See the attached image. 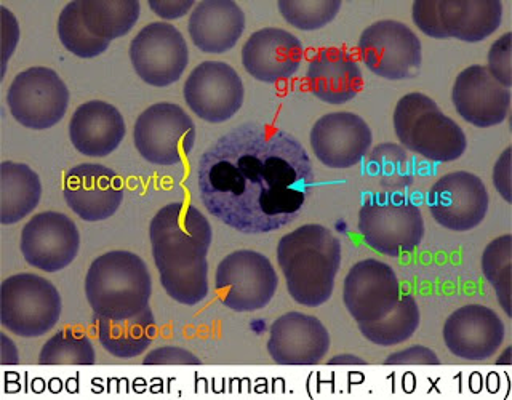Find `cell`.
I'll return each instance as SVG.
<instances>
[{
  "label": "cell",
  "mask_w": 512,
  "mask_h": 400,
  "mask_svg": "<svg viewBox=\"0 0 512 400\" xmlns=\"http://www.w3.org/2000/svg\"><path fill=\"white\" fill-rule=\"evenodd\" d=\"M197 183L210 215L244 234H266L298 218L314 188V168L295 136L248 122L202 154Z\"/></svg>",
  "instance_id": "1"
},
{
  "label": "cell",
  "mask_w": 512,
  "mask_h": 400,
  "mask_svg": "<svg viewBox=\"0 0 512 400\" xmlns=\"http://www.w3.org/2000/svg\"><path fill=\"white\" fill-rule=\"evenodd\" d=\"M277 263L293 300L319 308L335 290L341 266L340 240L325 226L304 224L279 240Z\"/></svg>",
  "instance_id": "2"
},
{
  "label": "cell",
  "mask_w": 512,
  "mask_h": 400,
  "mask_svg": "<svg viewBox=\"0 0 512 400\" xmlns=\"http://www.w3.org/2000/svg\"><path fill=\"white\" fill-rule=\"evenodd\" d=\"M85 295L95 317L130 319L148 308L152 279L141 256L125 250L98 256L85 277Z\"/></svg>",
  "instance_id": "3"
},
{
  "label": "cell",
  "mask_w": 512,
  "mask_h": 400,
  "mask_svg": "<svg viewBox=\"0 0 512 400\" xmlns=\"http://www.w3.org/2000/svg\"><path fill=\"white\" fill-rule=\"evenodd\" d=\"M394 130L405 149L437 164L460 159L468 148L463 128L420 92L400 98L394 109Z\"/></svg>",
  "instance_id": "4"
},
{
  "label": "cell",
  "mask_w": 512,
  "mask_h": 400,
  "mask_svg": "<svg viewBox=\"0 0 512 400\" xmlns=\"http://www.w3.org/2000/svg\"><path fill=\"white\" fill-rule=\"evenodd\" d=\"M212 236L210 221L194 205L173 202L160 208L149 224L152 256L159 274L205 263Z\"/></svg>",
  "instance_id": "5"
},
{
  "label": "cell",
  "mask_w": 512,
  "mask_h": 400,
  "mask_svg": "<svg viewBox=\"0 0 512 400\" xmlns=\"http://www.w3.org/2000/svg\"><path fill=\"white\" fill-rule=\"evenodd\" d=\"M359 232L365 244L381 255L415 252L424 237V220L418 205L397 192L368 197L359 212Z\"/></svg>",
  "instance_id": "6"
},
{
  "label": "cell",
  "mask_w": 512,
  "mask_h": 400,
  "mask_svg": "<svg viewBox=\"0 0 512 400\" xmlns=\"http://www.w3.org/2000/svg\"><path fill=\"white\" fill-rule=\"evenodd\" d=\"M63 301L55 285L36 274H15L2 282L0 322L21 338H39L60 320Z\"/></svg>",
  "instance_id": "7"
},
{
  "label": "cell",
  "mask_w": 512,
  "mask_h": 400,
  "mask_svg": "<svg viewBox=\"0 0 512 400\" xmlns=\"http://www.w3.org/2000/svg\"><path fill=\"white\" fill-rule=\"evenodd\" d=\"M136 151L149 164L170 167L181 164L196 143V124L188 112L175 103L149 106L133 128Z\"/></svg>",
  "instance_id": "8"
},
{
  "label": "cell",
  "mask_w": 512,
  "mask_h": 400,
  "mask_svg": "<svg viewBox=\"0 0 512 400\" xmlns=\"http://www.w3.org/2000/svg\"><path fill=\"white\" fill-rule=\"evenodd\" d=\"M277 285L279 277L268 256L253 250L232 252L216 268V292L231 311L266 308L276 295Z\"/></svg>",
  "instance_id": "9"
},
{
  "label": "cell",
  "mask_w": 512,
  "mask_h": 400,
  "mask_svg": "<svg viewBox=\"0 0 512 400\" xmlns=\"http://www.w3.org/2000/svg\"><path fill=\"white\" fill-rule=\"evenodd\" d=\"M7 104L13 119L31 130H47L68 111L69 90L53 69L29 68L8 87Z\"/></svg>",
  "instance_id": "10"
},
{
  "label": "cell",
  "mask_w": 512,
  "mask_h": 400,
  "mask_svg": "<svg viewBox=\"0 0 512 400\" xmlns=\"http://www.w3.org/2000/svg\"><path fill=\"white\" fill-rule=\"evenodd\" d=\"M360 58L375 76L386 80L412 79L423 63L421 42L407 24L376 21L359 39Z\"/></svg>",
  "instance_id": "11"
},
{
  "label": "cell",
  "mask_w": 512,
  "mask_h": 400,
  "mask_svg": "<svg viewBox=\"0 0 512 400\" xmlns=\"http://www.w3.org/2000/svg\"><path fill=\"white\" fill-rule=\"evenodd\" d=\"M130 60L143 82L168 87L178 82L188 68V44L175 26L157 21L136 34L130 45Z\"/></svg>",
  "instance_id": "12"
},
{
  "label": "cell",
  "mask_w": 512,
  "mask_h": 400,
  "mask_svg": "<svg viewBox=\"0 0 512 400\" xmlns=\"http://www.w3.org/2000/svg\"><path fill=\"white\" fill-rule=\"evenodd\" d=\"M183 93L191 111L210 124L232 119L245 98L244 82L236 69L223 61H204L192 69Z\"/></svg>",
  "instance_id": "13"
},
{
  "label": "cell",
  "mask_w": 512,
  "mask_h": 400,
  "mask_svg": "<svg viewBox=\"0 0 512 400\" xmlns=\"http://www.w3.org/2000/svg\"><path fill=\"white\" fill-rule=\"evenodd\" d=\"M428 207L432 218L448 231H471L487 216L488 191L474 173H448L429 189Z\"/></svg>",
  "instance_id": "14"
},
{
  "label": "cell",
  "mask_w": 512,
  "mask_h": 400,
  "mask_svg": "<svg viewBox=\"0 0 512 400\" xmlns=\"http://www.w3.org/2000/svg\"><path fill=\"white\" fill-rule=\"evenodd\" d=\"M396 272L383 261H359L344 279L343 301L357 324H372L396 308L400 300Z\"/></svg>",
  "instance_id": "15"
},
{
  "label": "cell",
  "mask_w": 512,
  "mask_h": 400,
  "mask_svg": "<svg viewBox=\"0 0 512 400\" xmlns=\"http://www.w3.org/2000/svg\"><path fill=\"white\" fill-rule=\"evenodd\" d=\"M80 234L76 223L58 212L32 216L21 231V253L32 268L58 272L76 260Z\"/></svg>",
  "instance_id": "16"
},
{
  "label": "cell",
  "mask_w": 512,
  "mask_h": 400,
  "mask_svg": "<svg viewBox=\"0 0 512 400\" xmlns=\"http://www.w3.org/2000/svg\"><path fill=\"white\" fill-rule=\"evenodd\" d=\"M373 133L354 112H330L311 130V148L328 168L344 170L359 164L372 148Z\"/></svg>",
  "instance_id": "17"
},
{
  "label": "cell",
  "mask_w": 512,
  "mask_h": 400,
  "mask_svg": "<svg viewBox=\"0 0 512 400\" xmlns=\"http://www.w3.org/2000/svg\"><path fill=\"white\" fill-rule=\"evenodd\" d=\"M64 200L72 212L88 223L116 215L124 200V183L111 168L80 164L64 176Z\"/></svg>",
  "instance_id": "18"
},
{
  "label": "cell",
  "mask_w": 512,
  "mask_h": 400,
  "mask_svg": "<svg viewBox=\"0 0 512 400\" xmlns=\"http://www.w3.org/2000/svg\"><path fill=\"white\" fill-rule=\"evenodd\" d=\"M506 335L503 320L484 304L456 309L444 325V341L453 356L472 362L490 359Z\"/></svg>",
  "instance_id": "19"
},
{
  "label": "cell",
  "mask_w": 512,
  "mask_h": 400,
  "mask_svg": "<svg viewBox=\"0 0 512 400\" xmlns=\"http://www.w3.org/2000/svg\"><path fill=\"white\" fill-rule=\"evenodd\" d=\"M452 101L461 119L474 127L503 124L511 109V90L493 79L487 66L474 64L456 77Z\"/></svg>",
  "instance_id": "20"
},
{
  "label": "cell",
  "mask_w": 512,
  "mask_h": 400,
  "mask_svg": "<svg viewBox=\"0 0 512 400\" xmlns=\"http://www.w3.org/2000/svg\"><path fill=\"white\" fill-rule=\"evenodd\" d=\"M328 349L330 335L325 325L303 312H287L269 330V356L279 365H316Z\"/></svg>",
  "instance_id": "21"
},
{
  "label": "cell",
  "mask_w": 512,
  "mask_h": 400,
  "mask_svg": "<svg viewBox=\"0 0 512 400\" xmlns=\"http://www.w3.org/2000/svg\"><path fill=\"white\" fill-rule=\"evenodd\" d=\"M303 56L300 39L279 28L253 32L242 48L245 71L264 84H277L295 76Z\"/></svg>",
  "instance_id": "22"
},
{
  "label": "cell",
  "mask_w": 512,
  "mask_h": 400,
  "mask_svg": "<svg viewBox=\"0 0 512 400\" xmlns=\"http://www.w3.org/2000/svg\"><path fill=\"white\" fill-rule=\"evenodd\" d=\"M125 120L119 109L106 101L80 104L69 122V138L80 154L106 157L124 140Z\"/></svg>",
  "instance_id": "23"
},
{
  "label": "cell",
  "mask_w": 512,
  "mask_h": 400,
  "mask_svg": "<svg viewBox=\"0 0 512 400\" xmlns=\"http://www.w3.org/2000/svg\"><path fill=\"white\" fill-rule=\"evenodd\" d=\"M312 95L327 104H344L356 98L364 87L359 63L343 48H322L306 72Z\"/></svg>",
  "instance_id": "24"
},
{
  "label": "cell",
  "mask_w": 512,
  "mask_h": 400,
  "mask_svg": "<svg viewBox=\"0 0 512 400\" xmlns=\"http://www.w3.org/2000/svg\"><path fill=\"white\" fill-rule=\"evenodd\" d=\"M188 31L199 50L221 55L236 47L244 34V10L234 0H204L192 10Z\"/></svg>",
  "instance_id": "25"
},
{
  "label": "cell",
  "mask_w": 512,
  "mask_h": 400,
  "mask_svg": "<svg viewBox=\"0 0 512 400\" xmlns=\"http://www.w3.org/2000/svg\"><path fill=\"white\" fill-rule=\"evenodd\" d=\"M437 15L447 39L476 44L500 28L503 4L500 0H437Z\"/></svg>",
  "instance_id": "26"
},
{
  "label": "cell",
  "mask_w": 512,
  "mask_h": 400,
  "mask_svg": "<svg viewBox=\"0 0 512 400\" xmlns=\"http://www.w3.org/2000/svg\"><path fill=\"white\" fill-rule=\"evenodd\" d=\"M42 197L39 175L29 165L0 164V223L15 224L36 210Z\"/></svg>",
  "instance_id": "27"
},
{
  "label": "cell",
  "mask_w": 512,
  "mask_h": 400,
  "mask_svg": "<svg viewBox=\"0 0 512 400\" xmlns=\"http://www.w3.org/2000/svg\"><path fill=\"white\" fill-rule=\"evenodd\" d=\"M96 333L101 346L117 359H133L151 346L156 336V319L151 308L130 319L96 317Z\"/></svg>",
  "instance_id": "28"
},
{
  "label": "cell",
  "mask_w": 512,
  "mask_h": 400,
  "mask_svg": "<svg viewBox=\"0 0 512 400\" xmlns=\"http://www.w3.org/2000/svg\"><path fill=\"white\" fill-rule=\"evenodd\" d=\"M79 7L88 31L108 42L127 36L141 13L138 0H79Z\"/></svg>",
  "instance_id": "29"
},
{
  "label": "cell",
  "mask_w": 512,
  "mask_h": 400,
  "mask_svg": "<svg viewBox=\"0 0 512 400\" xmlns=\"http://www.w3.org/2000/svg\"><path fill=\"white\" fill-rule=\"evenodd\" d=\"M365 340L378 346H396L415 335L420 325V308L412 295L400 296L396 308L372 324H357Z\"/></svg>",
  "instance_id": "30"
},
{
  "label": "cell",
  "mask_w": 512,
  "mask_h": 400,
  "mask_svg": "<svg viewBox=\"0 0 512 400\" xmlns=\"http://www.w3.org/2000/svg\"><path fill=\"white\" fill-rule=\"evenodd\" d=\"M367 170L384 191L399 192L412 186V162L404 146L396 143L378 144L368 156Z\"/></svg>",
  "instance_id": "31"
},
{
  "label": "cell",
  "mask_w": 512,
  "mask_h": 400,
  "mask_svg": "<svg viewBox=\"0 0 512 400\" xmlns=\"http://www.w3.org/2000/svg\"><path fill=\"white\" fill-rule=\"evenodd\" d=\"M58 36L64 48L79 58H96L108 50V40L98 39L88 31L82 20L79 0L69 2L58 18Z\"/></svg>",
  "instance_id": "32"
},
{
  "label": "cell",
  "mask_w": 512,
  "mask_h": 400,
  "mask_svg": "<svg viewBox=\"0 0 512 400\" xmlns=\"http://www.w3.org/2000/svg\"><path fill=\"white\" fill-rule=\"evenodd\" d=\"M511 255V234L492 240L482 255V272L508 316H511Z\"/></svg>",
  "instance_id": "33"
},
{
  "label": "cell",
  "mask_w": 512,
  "mask_h": 400,
  "mask_svg": "<svg viewBox=\"0 0 512 400\" xmlns=\"http://www.w3.org/2000/svg\"><path fill=\"white\" fill-rule=\"evenodd\" d=\"M95 360L90 338L71 328L55 333L39 354L42 365H93Z\"/></svg>",
  "instance_id": "34"
},
{
  "label": "cell",
  "mask_w": 512,
  "mask_h": 400,
  "mask_svg": "<svg viewBox=\"0 0 512 400\" xmlns=\"http://www.w3.org/2000/svg\"><path fill=\"white\" fill-rule=\"evenodd\" d=\"M277 8L293 28L317 31L335 20L341 0H279Z\"/></svg>",
  "instance_id": "35"
},
{
  "label": "cell",
  "mask_w": 512,
  "mask_h": 400,
  "mask_svg": "<svg viewBox=\"0 0 512 400\" xmlns=\"http://www.w3.org/2000/svg\"><path fill=\"white\" fill-rule=\"evenodd\" d=\"M160 284L176 303L194 306L208 296V261L196 268L159 274Z\"/></svg>",
  "instance_id": "36"
},
{
  "label": "cell",
  "mask_w": 512,
  "mask_h": 400,
  "mask_svg": "<svg viewBox=\"0 0 512 400\" xmlns=\"http://www.w3.org/2000/svg\"><path fill=\"white\" fill-rule=\"evenodd\" d=\"M511 53H512V36L511 32H506L503 37L495 40L490 52H488V72L492 74L496 82H500L503 87H512L511 74Z\"/></svg>",
  "instance_id": "37"
},
{
  "label": "cell",
  "mask_w": 512,
  "mask_h": 400,
  "mask_svg": "<svg viewBox=\"0 0 512 400\" xmlns=\"http://www.w3.org/2000/svg\"><path fill=\"white\" fill-rule=\"evenodd\" d=\"M413 21L420 31L432 39H447L440 28L439 15H437V0H416L412 8Z\"/></svg>",
  "instance_id": "38"
},
{
  "label": "cell",
  "mask_w": 512,
  "mask_h": 400,
  "mask_svg": "<svg viewBox=\"0 0 512 400\" xmlns=\"http://www.w3.org/2000/svg\"><path fill=\"white\" fill-rule=\"evenodd\" d=\"M144 365H200L199 357L194 356L192 352L176 346H165V348L156 349L149 352L144 357Z\"/></svg>",
  "instance_id": "39"
},
{
  "label": "cell",
  "mask_w": 512,
  "mask_h": 400,
  "mask_svg": "<svg viewBox=\"0 0 512 400\" xmlns=\"http://www.w3.org/2000/svg\"><path fill=\"white\" fill-rule=\"evenodd\" d=\"M386 365H439V357L436 352H432L424 346H412L404 351L394 352L388 359L384 360Z\"/></svg>",
  "instance_id": "40"
},
{
  "label": "cell",
  "mask_w": 512,
  "mask_h": 400,
  "mask_svg": "<svg viewBox=\"0 0 512 400\" xmlns=\"http://www.w3.org/2000/svg\"><path fill=\"white\" fill-rule=\"evenodd\" d=\"M149 8L164 20H178L196 5L194 0H149Z\"/></svg>",
  "instance_id": "41"
},
{
  "label": "cell",
  "mask_w": 512,
  "mask_h": 400,
  "mask_svg": "<svg viewBox=\"0 0 512 400\" xmlns=\"http://www.w3.org/2000/svg\"><path fill=\"white\" fill-rule=\"evenodd\" d=\"M493 183L506 202H511V148L501 154L493 168Z\"/></svg>",
  "instance_id": "42"
},
{
  "label": "cell",
  "mask_w": 512,
  "mask_h": 400,
  "mask_svg": "<svg viewBox=\"0 0 512 400\" xmlns=\"http://www.w3.org/2000/svg\"><path fill=\"white\" fill-rule=\"evenodd\" d=\"M338 364H352V365H365L364 359H360V357L356 356H336L333 359L328 360V365H338Z\"/></svg>",
  "instance_id": "43"
}]
</instances>
